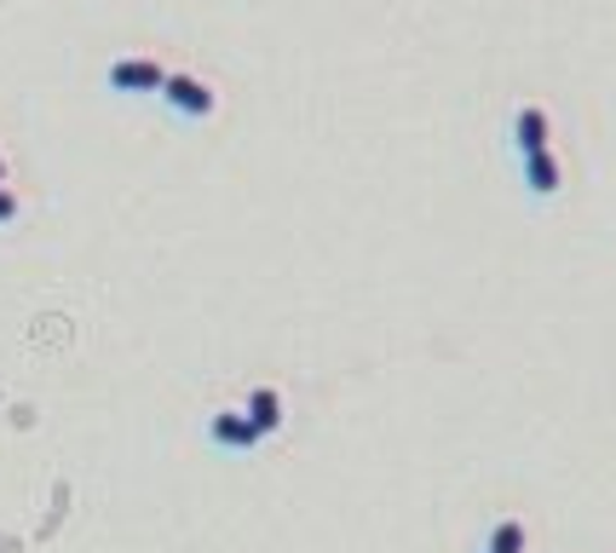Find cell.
<instances>
[{
  "instance_id": "ba28073f",
  "label": "cell",
  "mask_w": 616,
  "mask_h": 553,
  "mask_svg": "<svg viewBox=\"0 0 616 553\" xmlns=\"http://www.w3.org/2000/svg\"><path fill=\"white\" fill-rule=\"evenodd\" d=\"M17 219V196L7 191V184H0V225H12Z\"/></svg>"
},
{
  "instance_id": "6da1fadb",
  "label": "cell",
  "mask_w": 616,
  "mask_h": 553,
  "mask_svg": "<svg viewBox=\"0 0 616 553\" xmlns=\"http://www.w3.org/2000/svg\"><path fill=\"white\" fill-rule=\"evenodd\" d=\"M161 105L184 121H208L219 110V93L208 87L202 75H168V87H161Z\"/></svg>"
},
{
  "instance_id": "5b68a950",
  "label": "cell",
  "mask_w": 616,
  "mask_h": 553,
  "mask_svg": "<svg viewBox=\"0 0 616 553\" xmlns=\"http://www.w3.org/2000/svg\"><path fill=\"white\" fill-rule=\"evenodd\" d=\"M208 438H214L219 449H254V444H259L254 421L242 416V409H219V416L208 421Z\"/></svg>"
},
{
  "instance_id": "8992f818",
  "label": "cell",
  "mask_w": 616,
  "mask_h": 553,
  "mask_svg": "<svg viewBox=\"0 0 616 553\" xmlns=\"http://www.w3.org/2000/svg\"><path fill=\"white\" fill-rule=\"evenodd\" d=\"M242 416L254 421V433H259V438H271L277 426H282V398L271 393V386H254V398H249V409H242Z\"/></svg>"
},
{
  "instance_id": "277c9868",
  "label": "cell",
  "mask_w": 616,
  "mask_h": 553,
  "mask_svg": "<svg viewBox=\"0 0 616 553\" xmlns=\"http://www.w3.org/2000/svg\"><path fill=\"white\" fill-rule=\"evenodd\" d=\"M559 184H565V168H559V156H553V145L536 151V156H524V191L536 202L559 196Z\"/></svg>"
},
{
  "instance_id": "9c48e42d",
  "label": "cell",
  "mask_w": 616,
  "mask_h": 553,
  "mask_svg": "<svg viewBox=\"0 0 616 553\" xmlns=\"http://www.w3.org/2000/svg\"><path fill=\"white\" fill-rule=\"evenodd\" d=\"M0 179H7V168H0Z\"/></svg>"
},
{
  "instance_id": "7a4b0ae2",
  "label": "cell",
  "mask_w": 616,
  "mask_h": 553,
  "mask_svg": "<svg viewBox=\"0 0 616 553\" xmlns=\"http://www.w3.org/2000/svg\"><path fill=\"white\" fill-rule=\"evenodd\" d=\"M168 87V70L156 64V58H116L110 64V93H156Z\"/></svg>"
},
{
  "instance_id": "52a82bcc",
  "label": "cell",
  "mask_w": 616,
  "mask_h": 553,
  "mask_svg": "<svg viewBox=\"0 0 616 553\" xmlns=\"http://www.w3.org/2000/svg\"><path fill=\"white\" fill-rule=\"evenodd\" d=\"M484 553H524V519H496Z\"/></svg>"
},
{
  "instance_id": "3957f363",
  "label": "cell",
  "mask_w": 616,
  "mask_h": 553,
  "mask_svg": "<svg viewBox=\"0 0 616 553\" xmlns=\"http://www.w3.org/2000/svg\"><path fill=\"white\" fill-rule=\"evenodd\" d=\"M547 139H553V121H547L542 105H519V110H512V145H519V156L547 151Z\"/></svg>"
}]
</instances>
